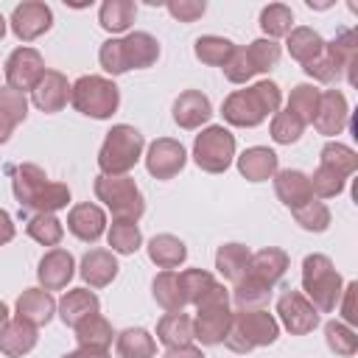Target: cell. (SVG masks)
<instances>
[{
  "label": "cell",
  "instance_id": "cell-2",
  "mask_svg": "<svg viewBox=\"0 0 358 358\" xmlns=\"http://www.w3.org/2000/svg\"><path fill=\"white\" fill-rule=\"evenodd\" d=\"M129 20H131V6H123V3H106L103 11H101V22L112 31L126 28Z\"/></svg>",
  "mask_w": 358,
  "mask_h": 358
},
{
  "label": "cell",
  "instance_id": "cell-4",
  "mask_svg": "<svg viewBox=\"0 0 358 358\" xmlns=\"http://www.w3.org/2000/svg\"><path fill=\"white\" fill-rule=\"evenodd\" d=\"M0 34H3V17H0Z\"/></svg>",
  "mask_w": 358,
  "mask_h": 358
},
{
  "label": "cell",
  "instance_id": "cell-1",
  "mask_svg": "<svg viewBox=\"0 0 358 358\" xmlns=\"http://www.w3.org/2000/svg\"><path fill=\"white\" fill-rule=\"evenodd\" d=\"M31 22H36V28H48L50 25V11L45 6H36V3H28V6H20L14 11V28L20 36H31Z\"/></svg>",
  "mask_w": 358,
  "mask_h": 358
},
{
  "label": "cell",
  "instance_id": "cell-3",
  "mask_svg": "<svg viewBox=\"0 0 358 358\" xmlns=\"http://www.w3.org/2000/svg\"><path fill=\"white\" fill-rule=\"evenodd\" d=\"M282 22H291V14L282 8V6H271L263 11V28L268 31H282Z\"/></svg>",
  "mask_w": 358,
  "mask_h": 358
}]
</instances>
